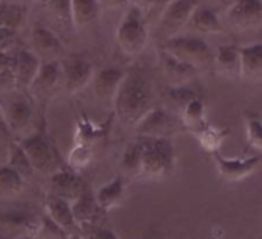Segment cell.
<instances>
[{"label":"cell","instance_id":"6da1fadb","mask_svg":"<svg viewBox=\"0 0 262 239\" xmlns=\"http://www.w3.org/2000/svg\"><path fill=\"white\" fill-rule=\"evenodd\" d=\"M111 106L125 127H135L155 106L153 85L142 68L133 67L125 70V76Z\"/></svg>","mask_w":262,"mask_h":239},{"label":"cell","instance_id":"7a4b0ae2","mask_svg":"<svg viewBox=\"0 0 262 239\" xmlns=\"http://www.w3.org/2000/svg\"><path fill=\"white\" fill-rule=\"evenodd\" d=\"M142 145L141 176L144 179L161 181L174 171L176 150L171 139L165 138H139Z\"/></svg>","mask_w":262,"mask_h":239},{"label":"cell","instance_id":"3957f363","mask_svg":"<svg viewBox=\"0 0 262 239\" xmlns=\"http://www.w3.org/2000/svg\"><path fill=\"white\" fill-rule=\"evenodd\" d=\"M161 50L170 53L179 60L194 67L198 71L213 67L214 51L205 39L191 34H176L161 44Z\"/></svg>","mask_w":262,"mask_h":239},{"label":"cell","instance_id":"277c9868","mask_svg":"<svg viewBox=\"0 0 262 239\" xmlns=\"http://www.w3.org/2000/svg\"><path fill=\"white\" fill-rule=\"evenodd\" d=\"M19 144L30 158L36 173L51 176L53 173L65 167L53 139L45 133V130H36L33 133H28L25 138L19 139Z\"/></svg>","mask_w":262,"mask_h":239},{"label":"cell","instance_id":"5b68a950","mask_svg":"<svg viewBox=\"0 0 262 239\" xmlns=\"http://www.w3.org/2000/svg\"><path fill=\"white\" fill-rule=\"evenodd\" d=\"M116 40L122 53L129 57L139 56L148 44V30L144 13L136 7H128L116 31Z\"/></svg>","mask_w":262,"mask_h":239},{"label":"cell","instance_id":"8992f818","mask_svg":"<svg viewBox=\"0 0 262 239\" xmlns=\"http://www.w3.org/2000/svg\"><path fill=\"white\" fill-rule=\"evenodd\" d=\"M0 108L4 121L14 138H25L34 121V100L31 96L25 91L11 90L4 100H0Z\"/></svg>","mask_w":262,"mask_h":239},{"label":"cell","instance_id":"52a82bcc","mask_svg":"<svg viewBox=\"0 0 262 239\" xmlns=\"http://www.w3.org/2000/svg\"><path fill=\"white\" fill-rule=\"evenodd\" d=\"M184 125L179 116L173 111L161 106H153L141 121L135 125L138 138H165L171 139L178 133L184 132Z\"/></svg>","mask_w":262,"mask_h":239},{"label":"cell","instance_id":"ba28073f","mask_svg":"<svg viewBox=\"0 0 262 239\" xmlns=\"http://www.w3.org/2000/svg\"><path fill=\"white\" fill-rule=\"evenodd\" d=\"M62 88L68 94H76L83 90L93 79L94 68L90 60L82 56H63L60 60Z\"/></svg>","mask_w":262,"mask_h":239},{"label":"cell","instance_id":"9c48e42d","mask_svg":"<svg viewBox=\"0 0 262 239\" xmlns=\"http://www.w3.org/2000/svg\"><path fill=\"white\" fill-rule=\"evenodd\" d=\"M198 0H170L161 14L158 31L165 39L176 36L184 27H187L193 11L198 7Z\"/></svg>","mask_w":262,"mask_h":239},{"label":"cell","instance_id":"30bf717a","mask_svg":"<svg viewBox=\"0 0 262 239\" xmlns=\"http://www.w3.org/2000/svg\"><path fill=\"white\" fill-rule=\"evenodd\" d=\"M39 221L33 213L22 210H8L0 213V234H5L16 239H30L37 236Z\"/></svg>","mask_w":262,"mask_h":239},{"label":"cell","instance_id":"8fae6325","mask_svg":"<svg viewBox=\"0 0 262 239\" xmlns=\"http://www.w3.org/2000/svg\"><path fill=\"white\" fill-rule=\"evenodd\" d=\"M62 83L60 62L59 60H42L39 73L33 80L28 94L33 100H48Z\"/></svg>","mask_w":262,"mask_h":239},{"label":"cell","instance_id":"7c38bea8","mask_svg":"<svg viewBox=\"0 0 262 239\" xmlns=\"http://www.w3.org/2000/svg\"><path fill=\"white\" fill-rule=\"evenodd\" d=\"M216 164L217 173L222 179L228 182H237L245 179L257 170L260 165V156H247V158H225L221 151L211 153Z\"/></svg>","mask_w":262,"mask_h":239},{"label":"cell","instance_id":"4fadbf2b","mask_svg":"<svg viewBox=\"0 0 262 239\" xmlns=\"http://www.w3.org/2000/svg\"><path fill=\"white\" fill-rule=\"evenodd\" d=\"M227 20L237 31L256 28L262 22V0H231Z\"/></svg>","mask_w":262,"mask_h":239},{"label":"cell","instance_id":"5bb4252c","mask_svg":"<svg viewBox=\"0 0 262 239\" xmlns=\"http://www.w3.org/2000/svg\"><path fill=\"white\" fill-rule=\"evenodd\" d=\"M31 51L40 60H60L65 47L60 37L43 24H36L31 30Z\"/></svg>","mask_w":262,"mask_h":239},{"label":"cell","instance_id":"9a60e30c","mask_svg":"<svg viewBox=\"0 0 262 239\" xmlns=\"http://www.w3.org/2000/svg\"><path fill=\"white\" fill-rule=\"evenodd\" d=\"M88 188L83 178L70 167H62L50 176V193L68 202L76 201Z\"/></svg>","mask_w":262,"mask_h":239},{"label":"cell","instance_id":"2e32d148","mask_svg":"<svg viewBox=\"0 0 262 239\" xmlns=\"http://www.w3.org/2000/svg\"><path fill=\"white\" fill-rule=\"evenodd\" d=\"M125 76V68L119 65H106L93 74V90L99 102L105 105H113L114 96Z\"/></svg>","mask_w":262,"mask_h":239},{"label":"cell","instance_id":"e0dca14e","mask_svg":"<svg viewBox=\"0 0 262 239\" xmlns=\"http://www.w3.org/2000/svg\"><path fill=\"white\" fill-rule=\"evenodd\" d=\"M40 62L42 60L28 48L14 50V90L28 93L33 80L39 73Z\"/></svg>","mask_w":262,"mask_h":239},{"label":"cell","instance_id":"ac0fdd59","mask_svg":"<svg viewBox=\"0 0 262 239\" xmlns=\"http://www.w3.org/2000/svg\"><path fill=\"white\" fill-rule=\"evenodd\" d=\"M71 211L80 230L100 224V219L105 216V213L102 211L96 201L94 191L90 187L76 201L71 202Z\"/></svg>","mask_w":262,"mask_h":239},{"label":"cell","instance_id":"d6986e66","mask_svg":"<svg viewBox=\"0 0 262 239\" xmlns=\"http://www.w3.org/2000/svg\"><path fill=\"white\" fill-rule=\"evenodd\" d=\"M159 63L170 85H188L196 79L199 73L194 67L179 60L178 57L171 56L170 53L161 48H159Z\"/></svg>","mask_w":262,"mask_h":239},{"label":"cell","instance_id":"ffe728a7","mask_svg":"<svg viewBox=\"0 0 262 239\" xmlns=\"http://www.w3.org/2000/svg\"><path fill=\"white\" fill-rule=\"evenodd\" d=\"M45 213L56 222L59 224L65 231L70 234H77L80 233L79 225L74 221L73 211H71V202L48 193L45 199Z\"/></svg>","mask_w":262,"mask_h":239},{"label":"cell","instance_id":"44dd1931","mask_svg":"<svg viewBox=\"0 0 262 239\" xmlns=\"http://www.w3.org/2000/svg\"><path fill=\"white\" fill-rule=\"evenodd\" d=\"M126 181L128 179L119 173L114 179H111L110 182L102 185L97 191H94L96 201L105 214L123 202L126 196Z\"/></svg>","mask_w":262,"mask_h":239},{"label":"cell","instance_id":"7402d4cb","mask_svg":"<svg viewBox=\"0 0 262 239\" xmlns=\"http://www.w3.org/2000/svg\"><path fill=\"white\" fill-rule=\"evenodd\" d=\"M239 56H241V77L250 82L262 80V42L241 47Z\"/></svg>","mask_w":262,"mask_h":239},{"label":"cell","instance_id":"603a6c76","mask_svg":"<svg viewBox=\"0 0 262 239\" xmlns=\"http://www.w3.org/2000/svg\"><path fill=\"white\" fill-rule=\"evenodd\" d=\"M213 67L225 77L237 79L241 77V56L239 47L234 45H221L214 51Z\"/></svg>","mask_w":262,"mask_h":239},{"label":"cell","instance_id":"cb8c5ba5","mask_svg":"<svg viewBox=\"0 0 262 239\" xmlns=\"http://www.w3.org/2000/svg\"><path fill=\"white\" fill-rule=\"evenodd\" d=\"M187 27L191 28L193 31L204 33V34H216L224 30V25L216 10L210 7H201V5H198L196 10L193 11Z\"/></svg>","mask_w":262,"mask_h":239},{"label":"cell","instance_id":"d4e9b609","mask_svg":"<svg viewBox=\"0 0 262 239\" xmlns=\"http://www.w3.org/2000/svg\"><path fill=\"white\" fill-rule=\"evenodd\" d=\"M179 119L185 130L196 133L199 128H202L208 121L205 116V102L202 96L191 99L181 111H179Z\"/></svg>","mask_w":262,"mask_h":239},{"label":"cell","instance_id":"484cf974","mask_svg":"<svg viewBox=\"0 0 262 239\" xmlns=\"http://www.w3.org/2000/svg\"><path fill=\"white\" fill-rule=\"evenodd\" d=\"M141 162H142V145L139 138L131 141L119 162L120 175L128 178H139L141 176Z\"/></svg>","mask_w":262,"mask_h":239},{"label":"cell","instance_id":"4316f807","mask_svg":"<svg viewBox=\"0 0 262 239\" xmlns=\"http://www.w3.org/2000/svg\"><path fill=\"white\" fill-rule=\"evenodd\" d=\"M100 7L97 0H71L73 27L82 28L94 24L99 17Z\"/></svg>","mask_w":262,"mask_h":239},{"label":"cell","instance_id":"83f0119b","mask_svg":"<svg viewBox=\"0 0 262 239\" xmlns=\"http://www.w3.org/2000/svg\"><path fill=\"white\" fill-rule=\"evenodd\" d=\"M25 178L8 164L0 165V199H10L24 190Z\"/></svg>","mask_w":262,"mask_h":239},{"label":"cell","instance_id":"f1b7e54d","mask_svg":"<svg viewBox=\"0 0 262 239\" xmlns=\"http://www.w3.org/2000/svg\"><path fill=\"white\" fill-rule=\"evenodd\" d=\"M28 16V8L14 2H0V27L19 31Z\"/></svg>","mask_w":262,"mask_h":239},{"label":"cell","instance_id":"f546056e","mask_svg":"<svg viewBox=\"0 0 262 239\" xmlns=\"http://www.w3.org/2000/svg\"><path fill=\"white\" fill-rule=\"evenodd\" d=\"M193 135L198 138V141L204 150H207L208 153H214V151H219V148L227 136V132L207 122L202 128H199Z\"/></svg>","mask_w":262,"mask_h":239},{"label":"cell","instance_id":"4dcf8cb0","mask_svg":"<svg viewBox=\"0 0 262 239\" xmlns=\"http://www.w3.org/2000/svg\"><path fill=\"white\" fill-rule=\"evenodd\" d=\"M7 164L10 167H13L16 171H19L25 179L28 178H33L36 175L33 165H31V161L30 158L27 156L25 150L22 148V145L19 144V141H14L11 148H10V153H8V161Z\"/></svg>","mask_w":262,"mask_h":239},{"label":"cell","instance_id":"1f68e13d","mask_svg":"<svg viewBox=\"0 0 262 239\" xmlns=\"http://www.w3.org/2000/svg\"><path fill=\"white\" fill-rule=\"evenodd\" d=\"M244 121L248 147L262 153V117L256 113L247 111L244 114Z\"/></svg>","mask_w":262,"mask_h":239},{"label":"cell","instance_id":"d6a6232c","mask_svg":"<svg viewBox=\"0 0 262 239\" xmlns=\"http://www.w3.org/2000/svg\"><path fill=\"white\" fill-rule=\"evenodd\" d=\"M45 7L48 8L50 14L54 17V20L67 28L71 30L73 27V13H71V0H48L45 4Z\"/></svg>","mask_w":262,"mask_h":239},{"label":"cell","instance_id":"836d02e7","mask_svg":"<svg viewBox=\"0 0 262 239\" xmlns=\"http://www.w3.org/2000/svg\"><path fill=\"white\" fill-rule=\"evenodd\" d=\"M201 94L188 83V85H170L167 88V100L181 111L191 99L199 97Z\"/></svg>","mask_w":262,"mask_h":239},{"label":"cell","instance_id":"e575fe53","mask_svg":"<svg viewBox=\"0 0 262 239\" xmlns=\"http://www.w3.org/2000/svg\"><path fill=\"white\" fill-rule=\"evenodd\" d=\"M37 239H68L70 233L65 231L59 224H56L45 211L40 214L39 221V230H37Z\"/></svg>","mask_w":262,"mask_h":239},{"label":"cell","instance_id":"d590c367","mask_svg":"<svg viewBox=\"0 0 262 239\" xmlns=\"http://www.w3.org/2000/svg\"><path fill=\"white\" fill-rule=\"evenodd\" d=\"M14 51H0V88L14 90Z\"/></svg>","mask_w":262,"mask_h":239},{"label":"cell","instance_id":"8d00e7d4","mask_svg":"<svg viewBox=\"0 0 262 239\" xmlns=\"http://www.w3.org/2000/svg\"><path fill=\"white\" fill-rule=\"evenodd\" d=\"M93 158V147L91 145H86V144H76L70 153V168L73 170H79V168H83L90 164Z\"/></svg>","mask_w":262,"mask_h":239},{"label":"cell","instance_id":"74e56055","mask_svg":"<svg viewBox=\"0 0 262 239\" xmlns=\"http://www.w3.org/2000/svg\"><path fill=\"white\" fill-rule=\"evenodd\" d=\"M14 141H17V139L14 138V135L11 133V130L8 128V125L2 119V121H0V165L7 164L8 153H10V148Z\"/></svg>","mask_w":262,"mask_h":239},{"label":"cell","instance_id":"f35d334b","mask_svg":"<svg viewBox=\"0 0 262 239\" xmlns=\"http://www.w3.org/2000/svg\"><path fill=\"white\" fill-rule=\"evenodd\" d=\"M80 234L85 239H120L114 230H111L108 227H103L100 224L91 225V227H86V228H82L80 230Z\"/></svg>","mask_w":262,"mask_h":239},{"label":"cell","instance_id":"ab89813d","mask_svg":"<svg viewBox=\"0 0 262 239\" xmlns=\"http://www.w3.org/2000/svg\"><path fill=\"white\" fill-rule=\"evenodd\" d=\"M17 42V31L0 27V51H10Z\"/></svg>","mask_w":262,"mask_h":239},{"label":"cell","instance_id":"60d3db41","mask_svg":"<svg viewBox=\"0 0 262 239\" xmlns=\"http://www.w3.org/2000/svg\"><path fill=\"white\" fill-rule=\"evenodd\" d=\"M100 8L106 10H120L128 5V0H97Z\"/></svg>","mask_w":262,"mask_h":239},{"label":"cell","instance_id":"b9f144b4","mask_svg":"<svg viewBox=\"0 0 262 239\" xmlns=\"http://www.w3.org/2000/svg\"><path fill=\"white\" fill-rule=\"evenodd\" d=\"M155 5V0H128V7H136L142 13L150 10Z\"/></svg>","mask_w":262,"mask_h":239},{"label":"cell","instance_id":"7bdbcfd3","mask_svg":"<svg viewBox=\"0 0 262 239\" xmlns=\"http://www.w3.org/2000/svg\"><path fill=\"white\" fill-rule=\"evenodd\" d=\"M68 239H85L80 233H77V234H70V237Z\"/></svg>","mask_w":262,"mask_h":239},{"label":"cell","instance_id":"ee69618b","mask_svg":"<svg viewBox=\"0 0 262 239\" xmlns=\"http://www.w3.org/2000/svg\"><path fill=\"white\" fill-rule=\"evenodd\" d=\"M214 2H217V4H222V5H230L231 0H214Z\"/></svg>","mask_w":262,"mask_h":239},{"label":"cell","instance_id":"f6af8a7d","mask_svg":"<svg viewBox=\"0 0 262 239\" xmlns=\"http://www.w3.org/2000/svg\"><path fill=\"white\" fill-rule=\"evenodd\" d=\"M0 239H16V237H10V236H5V234H0Z\"/></svg>","mask_w":262,"mask_h":239},{"label":"cell","instance_id":"bcb514c9","mask_svg":"<svg viewBox=\"0 0 262 239\" xmlns=\"http://www.w3.org/2000/svg\"><path fill=\"white\" fill-rule=\"evenodd\" d=\"M156 2H170V0H155V4Z\"/></svg>","mask_w":262,"mask_h":239},{"label":"cell","instance_id":"7dc6e473","mask_svg":"<svg viewBox=\"0 0 262 239\" xmlns=\"http://www.w3.org/2000/svg\"><path fill=\"white\" fill-rule=\"evenodd\" d=\"M39 2H40V4H42V5H45V4H47V2H48V0H39Z\"/></svg>","mask_w":262,"mask_h":239},{"label":"cell","instance_id":"c3c4849f","mask_svg":"<svg viewBox=\"0 0 262 239\" xmlns=\"http://www.w3.org/2000/svg\"><path fill=\"white\" fill-rule=\"evenodd\" d=\"M4 119V116H2V108H0V121Z\"/></svg>","mask_w":262,"mask_h":239}]
</instances>
